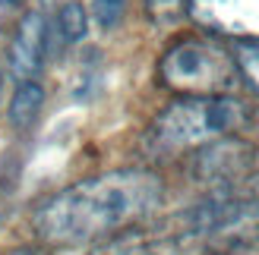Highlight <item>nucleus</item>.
Returning <instances> with one entry per match:
<instances>
[{
    "label": "nucleus",
    "mask_w": 259,
    "mask_h": 255,
    "mask_svg": "<svg viewBox=\"0 0 259 255\" xmlns=\"http://www.w3.org/2000/svg\"><path fill=\"white\" fill-rule=\"evenodd\" d=\"M123 13V0H95V19L101 29H114Z\"/></svg>",
    "instance_id": "obj_11"
},
{
    "label": "nucleus",
    "mask_w": 259,
    "mask_h": 255,
    "mask_svg": "<svg viewBox=\"0 0 259 255\" xmlns=\"http://www.w3.org/2000/svg\"><path fill=\"white\" fill-rule=\"evenodd\" d=\"M146 10L158 25H167V22H177L190 10V0H146Z\"/></svg>",
    "instance_id": "obj_10"
},
{
    "label": "nucleus",
    "mask_w": 259,
    "mask_h": 255,
    "mask_svg": "<svg viewBox=\"0 0 259 255\" xmlns=\"http://www.w3.org/2000/svg\"><path fill=\"white\" fill-rule=\"evenodd\" d=\"M161 82L187 98L231 95L240 82L234 50L212 38H180L164 50L158 63Z\"/></svg>",
    "instance_id": "obj_3"
},
{
    "label": "nucleus",
    "mask_w": 259,
    "mask_h": 255,
    "mask_svg": "<svg viewBox=\"0 0 259 255\" xmlns=\"http://www.w3.org/2000/svg\"><path fill=\"white\" fill-rule=\"evenodd\" d=\"M4 4H16V0H4Z\"/></svg>",
    "instance_id": "obj_13"
},
{
    "label": "nucleus",
    "mask_w": 259,
    "mask_h": 255,
    "mask_svg": "<svg viewBox=\"0 0 259 255\" xmlns=\"http://www.w3.org/2000/svg\"><path fill=\"white\" fill-rule=\"evenodd\" d=\"M256 167V148H250L247 142H237V139H218L209 142L205 151L199 155V170L205 180H240L243 173H250Z\"/></svg>",
    "instance_id": "obj_6"
},
{
    "label": "nucleus",
    "mask_w": 259,
    "mask_h": 255,
    "mask_svg": "<svg viewBox=\"0 0 259 255\" xmlns=\"http://www.w3.org/2000/svg\"><path fill=\"white\" fill-rule=\"evenodd\" d=\"M85 29H89V19H85V10H82V4H63V10L57 13V32H60V38L67 44H73V41H79V38L85 35Z\"/></svg>",
    "instance_id": "obj_8"
},
{
    "label": "nucleus",
    "mask_w": 259,
    "mask_h": 255,
    "mask_svg": "<svg viewBox=\"0 0 259 255\" xmlns=\"http://www.w3.org/2000/svg\"><path fill=\"white\" fill-rule=\"evenodd\" d=\"M41 104H45V88L35 79L19 82L16 95L10 101V123L16 126V130H32L38 113H41Z\"/></svg>",
    "instance_id": "obj_7"
},
{
    "label": "nucleus",
    "mask_w": 259,
    "mask_h": 255,
    "mask_svg": "<svg viewBox=\"0 0 259 255\" xmlns=\"http://www.w3.org/2000/svg\"><path fill=\"white\" fill-rule=\"evenodd\" d=\"M10 255H45V252H38V249H19V252H10Z\"/></svg>",
    "instance_id": "obj_12"
},
{
    "label": "nucleus",
    "mask_w": 259,
    "mask_h": 255,
    "mask_svg": "<svg viewBox=\"0 0 259 255\" xmlns=\"http://www.w3.org/2000/svg\"><path fill=\"white\" fill-rule=\"evenodd\" d=\"M164 186L149 170H111L79 180L35 211V233L57 246H82L139 224L161 205Z\"/></svg>",
    "instance_id": "obj_1"
},
{
    "label": "nucleus",
    "mask_w": 259,
    "mask_h": 255,
    "mask_svg": "<svg viewBox=\"0 0 259 255\" xmlns=\"http://www.w3.org/2000/svg\"><path fill=\"white\" fill-rule=\"evenodd\" d=\"M234 60H237L240 79H247L259 92V41H240L234 47Z\"/></svg>",
    "instance_id": "obj_9"
},
{
    "label": "nucleus",
    "mask_w": 259,
    "mask_h": 255,
    "mask_svg": "<svg viewBox=\"0 0 259 255\" xmlns=\"http://www.w3.org/2000/svg\"><path fill=\"white\" fill-rule=\"evenodd\" d=\"M48 54V19L41 13H25L16 35H13V44H10V67L16 73L19 82H29L38 76Z\"/></svg>",
    "instance_id": "obj_5"
},
{
    "label": "nucleus",
    "mask_w": 259,
    "mask_h": 255,
    "mask_svg": "<svg viewBox=\"0 0 259 255\" xmlns=\"http://www.w3.org/2000/svg\"><path fill=\"white\" fill-rule=\"evenodd\" d=\"M247 117L250 113L243 107V101L231 95L180 98L152 120L149 145L158 151H184V148L209 145L243 130Z\"/></svg>",
    "instance_id": "obj_2"
},
{
    "label": "nucleus",
    "mask_w": 259,
    "mask_h": 255,
    "mask_svg": "<svg viewBox=\"0 0 259 255\" xmlns=\"http://www.w3.org/2000/svg\"><path fill=\"white\" fill-rule=\"evenodd\" d=\"M187 13L209 32L259 41V0H190Z\"/></svg>",
    "instance_id": "obj_4"
}]
</instances>
